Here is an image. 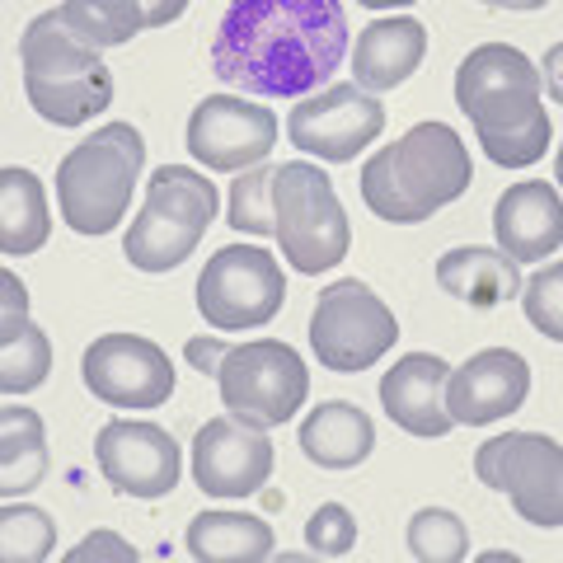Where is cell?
I'll return each instance as SVG.
<instances>
[{
  "label": "cell",
  "instance_id": "d590c367",
  "mask_svg": "<svg viewBox=\"0 0 563 563\" xmlns=\"http://www.w3.org/2000/svg\"><path fill=\"white\" fill-rule=\"evenodd\" d=\"M141 5V24L146 29H169L174 20H184L188 0H136Z\"/></svg>",
  "mask_w": 563,
  "mask_h": 563
},
{
  "label": "cell",
  "instance_id": "e0dca14e",
  "mask_svg": "<svg viewBox=\"0 0 563 563\" xmlns=\"http://www.w3.org/2000/svg\"><path fill=\"white\" fill-rule=\"evenodd\" d=\"M531 395V366L512 347H484L446 376V413L455 428H488L517 413Z\"/></svg>",
  "mask_w": 563,
  "mask_h": 563
},
{
  "label": "cell",
  "instance_id": "f546056e",
  "mask_svg": "<svg viewBox=\"0 0 563 563\" xmlns=\"http://www.w3.org/2000/svg\"><path fill=\"white\" fill-rule=\"evenodd\" d=\"M225 217H231V225L240 235H254V240L273 235V165L268 161L235 174Z\"/></svg>",
  "mask_w": 563,
  "mask_h": 563
},
{
  "label": "cell",
  "instance_id": "4316f807",
  "mask_svg": "<svg viewBox=\"0 0 563 563\" xmlns=\"http://www.w3.org/2000/svg\"><path fill=\"white\" fill-rule=\"evenodd\" d=\"M52 376V339L24 320L14 333L0 339V395H29Z\"/></svg>",
  "mask_w": 563,
  "mask_h": 563
},
{
  "label": "cell",
  "instance_id": "8fae6325",
  "mask_svg": "<svg viewBox=\"0 0 563 563\" xmlns=\"http://www.w3.org/2000/svg\"><path fill=\"white\" fill-rule=\"evenodd\" d=\"M287 301V273L258 244H225L198 273V310L211 329L240 333L277 320Z\"/></svg>",
  "mask_w": 563,
  "mask_h": 563
},
{
  "label": "cell",
  "instance_id": "5b68a950",
  "mask_svg": "<svg viewBox=\"0 0 563 563\" xmlns=\"http://www.w3.org/2000/svg\"><path fill=\"white\" fill-rule=\"evenodd\" d=\"M146 169V141L132 122H103L70 146L57 165V207L76 235H109L132 207V188Z\"/></svg>",
  "mask_w": 563,
  "mask_h": 563
},
{
  "label": "cell",
  "instance_id": "6da1fadb",
  "mask_svg": "<svg viewBox=\"0 0 563 563\" xmlns=\"http://www.w3.org/2000/svg\"><path fill=\"white\" fill-rule=\"evenodd\" d=\"M347 52L343 0H231L211 38V70L263 99H301Z\"/></svg>",
  "mask_w": 563,
  "mask_h": 563
},
{
  "label": "cell",
  "instance_id": "d4e9b609",
  "mask_svg": "<svg viewBox=\"0 0 563 563\" xmlns=\"http://www.w3.org/2000/svg\"><path fill=\"white\" fill-rule=\"evenodd\" d=\"M188 554L192 559H231L258 563L273 554V526L250 512H202L188 526Z\"/></svg>",
  "mask_w": 563,
  "mask_h": 563
},
{
  "label": "cell",
  "instance_id": "d6986e66",
  "mask_svg": "<svg viewBox=\"0 0 563 563\" xmlns=\"http://www.w3.org/2000/svg\"><path fill=\"white\" fill-rule=\"evenodd\" d=\"M493 235L498 250L517 263H544L563 244V198L559 188L526 179L517 188H507L493 202Z\"/></svg>",
  "mask_w": 563,
  "mask_h": 563
},
{
  "label": "cell",
  "instance_id": "83f0119b",
  "mask_svg": "<svg viewBox=\"0 0 563 563\" xmlns=\"http://www.w3.org/2000/svg\"><path fill=\"white\" fill-rule=\"evenodd\" d=\"M57 550V521L33 503L0 507V563H43Z\"/></svg>",
  "mask_w": 563,
  "mask_h": 563
},
{
  "label": "cell",
  "instance_id": "2e32d148",
  "mask_svg": "<svg viewBox=\"0 0 563 563\" xmlns=\"http://www.w3.org/2000/svg\"><path fill=\"white\" fill-rule=\"evenodd\" d=\"M273 474V442L240 418H211L192 437V479L207 498H254Z\"/></svg>",
  "mask_w": 563,
  "mask_h": 563
},
{
  "label": "cell",
  "instance_id": "4dcf8cb0",
  "mask_svg": "<svg viewBox=\"0 0 563 563\" xmlns=\"http://www.w3.org/2000/svg\"><path fill=\"white\" fill-rule=\"evenodd\" d=\"M521 310L536 333L563 343V263H544L521 282Z\"/></svg>",
  "mask_w": 563,
  "mask_h": 563
},
{
  "label": "cell",
  "instance_id": "f35d334b",
  "mask_svg": "<svg viewBox=\"0 0 563 563\" xmlns=\"http://www.w3.org/2000/svg\"><path fill=\"white\" fill-rule=\"evenodd\" d=\"M366 10H404V5H418V0H357Z\"/></svg>",
  "mask_w": 563,
  "mask_h": 563
},
{
  "label": "cell",
  "instance_id": "ffe728a7",
  "mask_svg": "<svg viewBox=\"0 0 563 563\" xmlns=\"http://www.w3.org/2000/svg\"><path fill=\"white\" fill-rule=\"evenodd\" d=\"M428 57V29L413 14H395V20H376L357 33V52H352V76L366 95L399 90Z\"/></svg>",
  "mask_w": 563,
  "mask_h": 563
},
{
  "label": "cell",
  "instance_id": "ab89813d",
  "mask_svg": "<svg viewBox=\"0 0 563 563\" xmlns=\"http://www.w3.org/2000/svg\"><path fill=\"white\" fill-rule=\"evenodd\" d=\"M484 563H512V554H503V550H488Z\"/></svg>",
  "mask_w": 563,
  "mask_h": 563
},
{
  "label": "cell",
  "instance_id": "cb8c5ba5",
  "mask_svg": "<svg viewBox=\"0 0 563 563\" xmlns=\"http://www.w3.org/2000/svg\"><path fill=\"white\" fill-rule=\"evenodd\" d=\"M47 428L24 404L0 409V498H24L47 479Z\"/></svg>",
  "mask_w": 563,
  "mask_h": 563
},
{
  "label": "cell",
  "instance_id": "9a60e30c",
  "mask_svg": "<svg viewBox=\"0 0 563 563\" xmlns=\"http://www.w3.org/2000/svg\"><path fill=\"white\" fill-rule=\"evenodd\" d=\"M277 146V113L244 95H207L188 118V155L202 169L240 174L254 169Z\"/></svg>",
  "mask_w": 563,
  "mask_h": 563
},
{
  "label": "cell",
  "instance_id": "603a6c76",
  "mask_svg": "<svg viewBox=\"0 0 563 563\" xmlns=\"http://www.w3.org/2000/svg\"><path fill=\"white\" fill-rule=\"evenodd\" d=\"M52 235V207H47V188L33 169H0V254L5 258H24L38 254Z\"/></svg>",
  "mask_w": 563,
  "mask_h": 563
},
{
  "label": "cell",
  "instance_id": "7402d4cb",
  "mask_svg": "<svg viewBox=\"0 0 563 563\" xmlns=\"http://www.w3.org/2000/svg\"><path fill=\"white\" fill-rule=\"evenodd\" d=\"M301 451L320 470H357L366 455L376 451V422L366 418L357 404L324 399L301 422Z\"/></svg>",
  "mask_w": 563,
  "mask_h": 563
},
{
  "label": "cell",
  "instance_id": "60d3db41",
  "mask_svg": "<svg viewBox=\"0 0 563 563\" xmlns=\"http://www.w3.org/2000/svg\"><path fill=\"white\" fill-rule=\"evenodd\" d=\"M554 179H559V188H563V146H559V155H554Z\"/></svg>",
  "mask_w": 563,
  "mask_h": 563
},
{
  "label": "cell",
  "instance_id": "4fadbf2b",
  "mask_svg": "<svg viewBox=\"0 0 563 563\" xmlns=\"http://www.w3.org/2000/svg\"><path fill=\"white\" fill-rule=\"evenodd\" d=\"M385 132V109L376 95H366L357 80L329 85V90L301 99L287 113V136L296 151H306L320 165H347L357 161V151H366Z\"/></svg>",
  "mask_w": 563,
  "mask_h": 563
},
{
  "label": "cell",
  "instance_id": "44dd1931",
  "mask_svg": "<svg viewBox=\"0 0 563 563\" xmlns=\"http://www.w3.org/2000/svg\"><path fill=\"white\" fill-rule=\"evenodd\" d=\"M437 287L455 296V301H465L470 310H493L521 296V268L503 250L461 244V250H446L437 258Z\"/></svg>",
  "mask_w": 563,
  "mask_h": 563
},
{
  "label": "cell",
  "instance_id": "d6a6232c",
  "mask_svg": "<svg viewBox=\"0 0 563 563\" xmlns=\"http://www.w3.org/2000/svg\"><path fill=\"white\" fill-rule=\"evenodd\" d=\"M29 320V287L20 282V273L0 268V339L14 333Z\"/></svg>",
  "mask_w": 563,
  "mask_h": 563
},
{
  "label": "cell",
  "instance_id": "e575fe53",
  "mask_svg": "<svg viewBox=\"0 0 563 563\" xmlns=\"http://www.w3.org/2000/svg\"><path fill=\"white\" fill-rule=\"evenodd\" d=\"M225 339H188V347H184V357L198 366L202 376H217V366H221V357H225Z\"/></svg>",
  "mask_w": 563,
  "mask_h": 563
},
{
  "label": "cell",
  "instance_id": "484cf974",
  "mask_svg": "<svg viewBox=\"0 0 563 563\" xmlns=\"http://www.w3.org/2000/svg\"><path fill=\"white\" fill-rule=\"evenodd\" d=\"M57 20L76 33L85 47H122L132 43L141 29V5L136 0H62L57 5Z\"/></svg>",
  "mask_w": 563,
  "mask_h": 563
},
{
  "label": "cell",
  "instance_id": "ba28073f",
  "mask_svg": "<svg viewBox=\"0 0 563 563\" xmlns=\"http://www.w3.org/2000/svg\"><path fill=\"white\" fill-rule=\"evenodd\" d=\"M217 385H221L225 413L263 432L282 428L310 399V372L301 352L282 339L231 343L217 366Z\"/></svg>",
  "mask_w": 563,
  "mask_h": 563
},
{
  "label": "cell",
  "instance_id": "277c9868",
  "mask_svg": "<svg viewBox=\"0 0 563 563\" xmlns=\"http://www.w3.org/2000/svg\"><path fill=\"white\" fill-rule=\"evenodd\" d=\"M20 66H24V95L33 113L52 128H85L95 113L113 103V76L95 47H85L70 33L57 10L38 14L20 38Z\"/></svg>",
  "mask_w": 563,
  "mask_h": 563
},
{
  "label": "cell",
  "instance_id": "ac0fdd59",
  "mask_svg": "<svg viewBox=\"0 0 563 563\" xmlns=\"http://www.w3.org/2000/svg\"><path fill=\"white\" fill-rule=\"evenodd\" d=\"M446 376L451 362L437 352H404L380 376V409L409 437H446L455 422L446 413Z\"/></svg>",
  "mask_w": 563,
  "mask_h": 563
},
{
  "label": "cell",
  "instance_id": "836d02e7",
  "mask_svg": "<svg viewBox=\"0 0 563 563\" xmlns=\"http://www.w3.org/2000/svg\"><path fill=\"white\" fill-rule=\"evenodd\" d=\"M66 559L70 563H80V559H118V563H128V559H136V550L113 531H95V536H85L80 544H70Z\"/></svg>",
  "mask_w": 563,
  "mask_h": 563
},
{
  "label": "cell",
  "instance_id": "30bf717a",
  "mask_svg": "<svg viewBox=\"0 0 563 563\" xmlns=\"http://www.w3.org/2000/svg\"><path fill=\"white\" fill-rule=\"evenodd\" d=\"M474 474L507 493L517 517L540 531L563 526V446L544 432H503L474 451Z\"/></svg>",
  "mask_w": 563,
  "mask_h": 563
},
{
  "label": "cell",
  "instance_id": "7c38bea8",
  "mask_svg": "<svg viewBox=\"0 0 563 563\" xmlns=\"http://www.w3.org/2000/svg\"><path fill=\"white\" fill-rule=\"evenodd\" d=\"M80 376L90 385V395L103 399L109 409H136L151 413L169 404L174 385V362L161 343L141 339V333H103L85 347L80 357Z\"/></svg>",
  "mask_w": 563,
  "mask_h": 563
},
{
  "label": "cell",
  "instance_id": "52a82bcc",
  "mask_svg": "<svg viewBox=\"0 0 563 563\" xmlns=\"http://www.w3.org/2000/svg\"><path fill=\"white\" fill-rule=\"evenodd\" d=\"M273 235L296 273L320 277L347 258V211L314 161L273 165Z\"/></svg>",
  "mask_w": 563,
  "mask_h": 563
},
{
  "label": "cell",
  "instance_id": "1f68e13d",
  "mask_svg": "<svg viewBox=\"0 0 563 563\" xmlns=\"http://www.w3.org/2000/svg\"><path fill=\"white\" fill-rule=\"evenodd\" d=\"M306 544L314 554H324V559L347 554L352 544H357V517H352L343 503H324L320 512L306 521Z\"/></svg>",
  "mask_w": 563,
  "mask_h": 563
},
{
  "label": "cell",
  "instance_id": "8d00e7d4",
  "mask_svg": "<svg viewBox=\"0 0 563 563\" xmlns=\"http://www.w3.org/2000/svg\"><path fill=\"white\" fill-rule=\"evenodd\" d=\"M540 80H544V90H550V99L563 109V43H554L550 52H544V62H540Z\"/></svg>",
  "mask_w": 563,
  "mask_h": 563
},
{
  "label": "cell",
  "instance_id": "3957f363",
  "mask_svg": "<svg viewBox=\"0 0 563 563\" xmlns=\"http://www.w3.org/2000/svg\"><path fill=\"white\" fill-rule=\"evenodd\" d=\"M470 151L446 122H418L362 165V202L380 221L418 225L470 188Z\"/></svg>",
  "mask_w": 563,
  "mask_h": 563
},
{
  "label": "cell",
  "instance_id": "7a4b0ae2",
  "mask_svg": "<svg viewBox=\"0 0 563 563\" xmlns=\"http://www.w3.org/2000/svg\"><path fill=\"white\" fill-rule=\"evenodd\" d=\"M540 66L521 47L484 43L455 70V103L474 122L479 151L503 169H526L550 151V113H544Z\"/></svg>",
  "mask_w": 563,
  "mask_h": 563
},
{
  "label": "cell",
  "instance_id": "74e56055",
  "mask_svg": "<svg viewBox=\"0 0 563 563\" xmlns=\"http://www.w3.org/2000/svg\"><path fill=\"white\" fill-rule=\"evenodd\" d=\"M484 5H493V10H544L550 0H484Z\"/></svg>",
  "mask_w": 563,
  "mask_h": 563
},
{
  "label": "cell",
  "instance_id": "8992f818",
  "mask_svg": "<svg viewBox=\"0 0 563 563\" xmlns=\"http://www.w3.org/2000/svg\"><path fill=\"white\" fill-rule=\"evenodd\" d=\"M221 211V192L202 169L161 165L146 184V202L122 235V254L141 273H174L198 250Z\"/></svg>",
  "mask_w": 563,
  "mask_h": 563
},
{
  "label": "cell",
  "instance_id": "9c48e42d",
  "mask_svg": "<svg viewBox=\"0 0 563 563\" xmlns=\"http://www.w3.org/2000/svg\"><path fill=\"white\" fill-rule=\"evenodd\" d=\"M399 339L395 310L357 277L329 282L314 301L310 314V352L320 357L324 372L357 376L366 366H376Z\"/></svg>",
  "mask_w": 563,
  "mask_h": 563
},
{
  "label": "cell",
  "instance_id": "5bb4252c",
  "mask_svg": "<svg viewBox=\"0 0 563 563\" xmlns=\"http://www.w3.org/2000/svg\"><path fill=\"white\" fill-rule=\"evenodd\" d=\"M95 461H99V474L109 479V488H118L122 498H141V503L174 493L184 474L179 442H174L161 422H146V418L103 422L95 437Z\"/></svg>",
  "mask_w": 563,
  "mask_h": 563
},
{
  "label": "cell",
  "instance_id": "f1b7e54d",
  "mask_svg": "<svg viewBox=\"0 0 563 563\" xmlns=\"http://www.w3.org/2000/svg\"><path fill=\"white\" fill-rule=\"evenodd\" d=\"M409 554L422 563H461L470 554V531L451 507H418L409 517Z\"/></svg>",
  "mask_w": 563,
  "mask_h": 563
}]
</instances>
